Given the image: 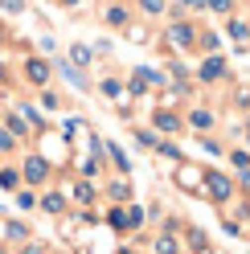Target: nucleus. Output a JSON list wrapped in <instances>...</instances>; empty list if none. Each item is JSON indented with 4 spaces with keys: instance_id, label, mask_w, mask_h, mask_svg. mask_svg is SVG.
I'll return each instance as SVG.
<instances>
[{
    "instance_id": "1",
    "label": "nucleus",
    "mask_w": 250,
    "mask_h": 254,
    "mask_svg": "<svg viewBox=\"0 0 250 254\" xmlns=\"http://www.w3.org/2000/svg\"><path fill=\"white\" fill-rule=\"evenodd\" d=\"M164 37H168V45H177V50H189V45L197 41V25L193 21H173Z\"/></svg>"
},
{
    "instance_id": "2",
    "label": "nucleus",
    "mask_w": 250,
    "mask_h": 254,
    "mask_svg": "<svg viewBox=\"0 0 250 254\" xmlns=\"http://www.w3.org/2000/svg\"><path fill=\"white\" fill-rule=\"evenodd\" d=\"M50 62H45V58H29L25 62V78H29V82H33V86H45V82H50Z\"/></svg>"
},
{
    "instance_id": "3",
    "label": "nucleus",
    "mask_w": 250,
    "mask_h": 254,
    "mask_svg": "<svg viewBox=\"0 0 250 254\" xmlns=\"http://www.w3.org/2000/svg\"><path fill=\"white\" fill-rule=\"evenodd\" d=\"M201 82H217V78H226V58L222 54H209L205 62H201Z\"/></svg>"
},
{
    "instance_id": "4",
    "label": "nucleus",
    "mask_w": 250,
    "mask_h": 254,
    "mask_svg": "<svg viewBox=\"0 0 250 254\" xmlns=\"http://www.w3.org/2000/svg\"><path fill=\"white\" fill-rule=\"evenodd\" d=\"M45 177H50V164H45L41 156H29L25 160V181L29 185H45Z\"/></svg>"
},
{
    "instance_id": "5",
    "label": "nucleus",
    "mask_w": 250,
    "mask_h": 254,
    "mask_svg": "<svg viewBox=\"0 0 250 254\" xmlns=\"http://www.w3.org/2000/svg\"><path fill=\"white\" fill-rule=\"evenodd\" d=\"M205 189H209V197H217V201H230V193H234V185L226 177H217V172L205 177Z\"/></svg>"
},
{
    "instance_id": "6",
    "label": "nucleus",
    "mask_w": 250,
    "mask_h": 254,
    "mask_svg": "<svg viewBox=\"0 0 250 254\" xmlns=\"http://www.w3.org/2000/svg\"><path fill=\"white\" fill-rule=\"evenodd\" d=\"M152 127H160V131H181V119L173 115V111H156V115H152Z\"/></svg>"
},
{
    "instance_id": "7",
    "label": "nucleus",
    "mask_w": 250,
    "mask_h": 254,
    "mask_svg": "<svg viewBox=\"0 0 250 254\" xmlns=\"http://www.w3.org/2000/svg\"><path fill=\"white\" fill-rule=\"evenodd\" d=\"M58 70H62V78H66V82H74L78 90H86V78H82V70H74L70 62H58Z\"/></svg>"
},
{
    "instance_id": "8",
    "label": "nucleus",
    "mask_w": 250,
    "mask_h": 254,
    "mask_svg": "<svg viewBox=\"0 0 250 254\" xmlns=\"http://www.w3.org/2000/svg\"><path fill=\"white\" fill-rule=\"evenodd\" d=\"M70 66H74V70L90 66V50H86V45H74V50H70Z\"/></svg>"
},
{
    "instance_id": "9",
    "label": "nucleus",
    "mask_w": 250,
    "mask_h": 254,
    "mask_svg": "<svg viewBox=\"0 0 250 254\" xmlns=\"http://www.w3.org/2000/svg\"><path fill=\"white\" fill-rule=\"evenodd\" d=\"M41 209L62 213V209H66V197H62V193H45V197H41Z\"/></svg>"
},
{
    "instance_id": "10",
    "label": "nucleus",
    "mask_w": 250,
    "mask_h": 254,
    "mask_svg": "<svg viewBox=\"0 0 250 254\" xmlns=\"http://www.w3.org/2000/svg\"><path fill=\"white\" fill-rule=\"evenodd\" d=\"M107 221H111V230H119V234H123V230H131V226H127V209H119V205L107 213Z\"/></svg>"
},
{
    "instance_id": "11",
    "label": "nucleus",
    "mask_w": 250,
    "mask_h": 254,
    "mask_svg": "<svg viewBox=\"0 0 250 254\" xmlns=\"http://www.w3.org/2000/svg\"><path fill=\"white\" fill-rule=\"evenodd\" d=\"M181 246H177V238L173 234H160V238H156V254H177Z\"/></svg>"
},
{
    "instance_id": "12",
    "label": "nucleus",
    "mask_w": 250,
    "mask_h": 254,
    "mask_svg": "<svg viewBox=\"0 0 250 254\" xmlns=\"http://www.w3.org/2000/svg\"><path fill=\"white\" fill-rule=\"evenodd\" d=\"M103 94L107 99H123V82L119 78H103Z\"/></svg>"
},
{
    "instance_id": "13",
    "label": "nucleus",
    "mask_w": 250,
    "mask_h": 254,
    "mask_svg": "<svg viewBox=\"0 0 250 254\" xmlns=\"http://www.w3.org/2000/svg\"><path fill=\"white\" fill-rule=\"evenodd\" d=\"M189 123H193V127H201V131H209V127H213V115H209V111H193Z\"/></svg>"
},
{
    "instance_id": "14",
    "label": "nucleus",
    "mask_w": 250,
    "mask_h": 254,
    "mask_svg": "<svg viewBox=\"0 0 250 254\" xmlns=\"http://www.w3.org/2000/svg\"><path fill=\"white\" fill-rule=\"evenodd\" d=\"M107 25H119V29H123V25H127V8H119V4L107 8Z\"/></svg>"
},
{
    "instance_id": "15",
    "label": "nucleus",
    "mask_w": 250,
    "mask_h": 254,
    "mask_svg": "<svg viewBox=\"0 0 250 254\" xmlns=\"http://www.w3.org/2000/svg\"><path fill=\"white\" fill-rule=\"evenodd\" d=\"M201 8H209V12H234V0H201Z\"/></svg>"
},
{
    "instance_id": "16",
    "label": "nucleus",
    "mask_w": 250,
    "mask_h": 254,
    "mask_svg": "<svg viewBox=\"0 0 250 254\" xmlns=\"http://www.w3.org/2000/svg\"><path fill=\"white\" fill-rule=\"evenodd\" d=\"M0 185H4V189H17V185H21V172H17V168H4V172H0Z\"/></svg>"
},
{
    "instance_id": "17",
    "label": "nucleus",
    "mask_w": 250,
    "mask_h": 254,
    "mask_svg": "<svg viewBox=\"0 0 250 254\" xmlns=\"http://www.w3.org/2000/svg\"><path fill=\"white\" fill-rule=\"evenodd\" d=\"M230 37H238V41H242V37H250V25L234 17V21H230Z\"/></svg>"
},
{
    "instance_id": "18",
    "label": "nucleus",
    "mask_w": 250,
    "mask_h": 254,
    "mask_svg": "<svg viewBox=\"0 0 250 254\" xmlns=\"http://www.w3.org/2000/svg\"><path fill=\"white\" fill-rule=\"evenodd\" d=\"M107 152H111V160L119 164V172H127V168H131V164H127V156H123V148H119V144H111Z\"/></svg>"
},
{
    "instance_id": "19",
    "label": "nucleus",
    "mask_w": 250,
    "mask_h": 254,
    "mask_svg": "<svg viewBox=\"0 0 250 254\" xmlns=\"http://www.w3.org/2000/svg\"><path fill=\"white\" fill-rule=\"evenodd\" d=\"M139 8H144L148 17H160V12H164V0H139Z\"/></svg>"
},
{
    "instance_id": "20",
    "label": "nucleus",
    "mask_w": 250,
    "mask_h": 254,
    "mask_svg": "<svg viewBox=\"0 0 250 254\" xmlns=\"http://www.w3.org/2000/svg\"><path fill=\"white\" fill-rule=\"evenodd\" d=\"M74 201L90 205V201H95V189H90V185H78V189H74Z\"/></svg>"
},
{
    "instance_id": "21",
    "label": "nucleus",
    "mask_w": 250,
    "mask_h": 254,
    "mask_svg": "<svg viewBox=\"0 0 250 254\" xmlns=\"http://www.w3.org/2000/svg\"><path fill=\"white\" fill-rule=\"evenodd\" d=\"M111 197H115V201H127V197H131L127 181H115V185H111Z\"/></svg>"
},
{
    "instance_id": "22",
    "label": "nucleus",
    "mask_w": 250,
    "mask_h": 254,
    "mask_svg": "<svg viewBox=\"0 0 250 254\" xmlns=\"http://www.w3.org/2000/svg\"><path fill=\"white\" fill-rule=\"evenodd\" d=\"M58 103H62V99H58L54 90H41V107H45V111H58Z\"/></svg>"
},
{
    "instance_id": "23",
    "label": "nucleus",
    "mask_w": 250,
    "mask_h": 254,
    "mask_svg": "<svg viewBox=\"0 0 250 254\" xmlns=\"http://www.w3.org/2000/svg\"><path fill=\"white\" fill-rule=\"evenodd\" d=\"M197 37H201V50H205V54L217 50V33H197Z\"/></svg>"
},
{
    "instance_id": "24",
    "label": "nucleus",
    "mask_w": 250,
    "mask_h": 254,
    "mask_svg": "<svg viewBox=\"0 0 250 254\" xmlns=\"http://www.w3.org/2000/svg\"><path fill=\"white\" fill-rule=\"evenodd\" d=\"M135 139H139V148H156V144H160L152 131H135Z\"/></svg>"
},
{
    "instance_id": "25",
    "label": "nucleus",
    "mask_w": 250,
    "mask_h": 254,
    "mask_svg": "<svg viewBox=\"0 0 250 254\" xmlns=\"http://www.w3.org/2000/svg\"><path fill=\"white\" fill-rule=\"evenodd\" d=\"M139 221H144V209H139V205H131V209H127V226L135 230V226H139Z\"/></svg>"
},
{
    "instance_id": "26",
    "label": "nucleus",
    "mask_w": 250,
    "mask_h": 254,
    "mask_svg": "<svg viewBox=\"0 0 250 254\" xmlns=\"http://www.w3.org/2000/svg\"><path fill=\"white\" fill-rule=\"evenodd\" d=\"M12 148H17V139H12L4 127H0V152H12Z\"/></svg>"
},
{
    "instance_id": "27",
    "label": "nucleus",
    "mask_w": 250,
    "mask_h": 254,
    "mask_svg": "<svg viewBox=\"0 0 250 254\" xmlns=\"http://www.w3.org/2000/svg\"><path fill=\"white\" fill-rule=\"evenodd\" d=\"M189 242H193V250H205V234L193 230V234H189Z\"/></svg>"
},
{
    "instance_id": "28",
    "label": "nucleus",
    "mask_w": 250,
    "mask_h": 254,
    "mask_svg": "<svg viewBox=\"0 0 250 254\" xmlns=\"http://www.w3.org/2000/svg\"><path fill=\"white\" fill-rule=\"evenodd\" d=\"M17 201H21V209H33V205H37L33 193H17Z\"/></svg>"
},
{
    "instance_id": "29",
    "label": "nucleus",
    "mask_w": 250,
    "mask_h": 254,
    "mask_svg": "<svg viewBox=\"0 0 250 254\" xmlns=\"http://www.w3.org/2000/svg\"><path fill=\"white\" fill-rule=\"evenodd\" d=\"M230 160H234V164H238V168H250V156H246V152H234V156H230Z\"/></svg>"
},
{
    "instance_id": "30",
    "label": "nucleus",
    "mask_w": 250,
    "mask_h": 254,
    "mask_svg": "<svg viewBox=\"0 0 250 254\" xmlns=\"http://www.w3.org/2000/svg\"><path fill=\"white\" fill-rule=\"evenodd\" d=\"M185 8H201V0H177V12H185Z\"/></svg>"
},
{
    "instance_id": "31",
    "label": "nucleus",
    "mask_w": 250,
    "mask_h": 254,
    "mask_svg": "<svg viewBox=\"0 0 250 254\" xmlns=\"http://www.w3.org/2000/svg\"><path fill=\"white\" fill-rule=\"evenodd\" d=\"M62 4H66V8H74V4H82V0H62Z\"/></svg>"
},
{
    "instance_id": "32",
    "label": "nucleus",
    "mask_w": 250,
    "mask_h": 254,
    "mask_svg": "<svg viewBox=\"0 0 250 254\" xmlns=\"http://www.w3.org/2000/svg\"><path fill=\"white\" fill-rule=\"evenodd\" d=\"M25 254H41V246H29V250H25Z\"/></svg>"
},
{
    "instance_id": "33",
    "label": "nucleus",
    "mask_w": 250,
    "mask_h": 254,
    "mask_svg": "<svg viewBox=\"0 0 250 254\" xmlns=\"http://www.w3.org/2000/svg\"><path fill=\"white\" fill-rule=\"evenodd\" d=\"M246 139H250V127H246Z\"/></svg>"
},
{
    "instance_id": "34",
    "label": "nucleus",
    "mask_w": 250,
    "mask_h": 254,
    "mask_svg": "<svg viewBox=\"0 0 250 254\" xmlns=\"http://www.w3.org/2000/svg\"><path fill=\"white\" fill-rule=\"evenodd\" d=\"M0 74H4V66H0Z\"/></svg>"
}]
</instances>
